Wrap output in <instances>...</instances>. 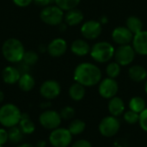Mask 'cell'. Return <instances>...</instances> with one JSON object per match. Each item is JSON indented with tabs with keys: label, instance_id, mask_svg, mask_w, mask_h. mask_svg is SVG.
Returning <instances> with one entry per match:
<instances>
[{
	"label": "cell",
	"instance_id": "cell-1",
	"mask_svg": "<svg viewBox=\"0 0 147 147\" xmlns=\"http://www.w3.org/2000/svg\"><path fill=\"white\" fill-rule=\"evenodd\" d=\"M74 80L84 87H90L98 84L102 79L101 70L94 64L82 63L79 64L73 74Z\"/></svg>",
	"mask_w": 147,
	"mask_h": 147
},
{
	"label": "cell",
	"instance_id": "cell-2",
	"mask_svg": "<svg viewBox=\"0 0 147 147\" xmlns=\"http://www.w3.org/2000/svg\"><path fill=\"white\" fill-rule=\"evenodd\" d=\"M25 53L22 43L15 38L6 40L2 46V53L6 60L10 63H18L22 61Z\"/></svg>",
	"mask_w": 147,
	"mask_h": 147
},
{
	"label": "cell",
	"instance_id": "cell-3",
	"mask_svg": "<svg viewBox=\"0 0 147 147\" xmlns=\"http://www.w3.org/2000/svg\"><path fill=\"white\" fill-rule=\"evenodd\" d=\"M22 115L20 109L16 105L6 103L0 108V124L7 128L18 126Z\"/></svg>",
	"mask_w": 147,
	"mask_h": 147
},
{
	"label": "cell",
	"instance_id": "cell-4",
	"mask_svg": "<svg viewBox=\"0 0 147 147\" xmlns=\"http://www.w3.org/2000/svg\"><path fill=\"white\" fill-rule=\"evenodd\" d=\"M114 47L107 41H100L93 45L90 49V56L99 63H106L115 56Z\"/></svg>",
	"mask_w": 147,
	"mask_h": 147
},
{
	"label": "cell",
	"instance_id": "cell-5",
	"mask_svg": "<svg viewBox=\"0 0 147 147\" xmlns=\"http://www.w3.org/2000/svg\"><path fill=\"white\" fill-rule=\"evenodd\" d=\"M62 10L57 5H49L44 7L40 11V17L43 22L48 25L55 26L61 24L65 15Z\"/></svg>",
	"mask_w": 147,
	"mask_h": 147
},
{
	"label": "cell",
	"instance_id": "cell-6",
	"mask_svg": "<svg viewBox=\"0 0 147 147\" xmlns=\"http://www.w3.org/2000/svg\"><path fill=\"white\" fill-rule=\"evenodd\" d=\"M48 140L53 147H68L71 144L72 134L68 128L58 127L52 130Z\"/></svg>",
	"mask_w": 147,
	"mask_h": 147
},
{
	"label": "cell",
	"instance_id": "cell-7",
	"mask_svg": "<svg viewBox=\"0 0 147 147\" xmlns=\"http://www.w3.org/2000/svg\"><path fill=\"white\" fill-rule=\"evenodd\" d=\"M121 128L120 121L117 117L109 115L104 117L99 123L98 130L100 134L106 138H111L118 134Z\"/></svg>",
	"mask_w": 147,
	"mask_h": 147
},
{
	"label": "cell",
	"instance_id": "cell-8",
	"mask_svg": "<svg viewBox=\"0 0 147 147\" xmlns=\"http://www.w3.org/2000/svg\"><path fill=\"white\" fill-rule=\"evenodd\" d=\"M61 121L62 119L59 113L55 110H44L39 116V122L42 127L51 131L59 127Z\"/></svg>",
	"mask_w": 147,
	"mask_h": 147
},
{
	"label": "cell",
	"instance_id": "cell-9",
	"mask_svg": "<svg viewBox=\"0 0 147 147\" xmlns=\"http://www.w3.org/2000/svg\"><path fill=\"white\" fill-rule=\"evenodd\" d=\"M135 53L134 47L129 44L121 45L115 51V59L120 65H127L134 61Z\"/></svg>",
	"mask_w": 147,
	"mask_h": 147
},
{
	"label": "cell",
	"instance_id": "cell-10",
	"mask_svg": "<svg viewBox=\"0 0 147 147\" xmlns=\"http://www.w3.org/2000/svg\"><path fill=\"white\" fill-rule=\"evenodd\" d=\"M61 92L60 84L55 80H47L42 83L40 88V96L47 101L55 99Z\"/></svg>",
	"mask_w": 147,
	"mask_h": 147
},
{
	"label": "cell",
	"instance_id": "cell-11",
	"mask_svg": "<svg viewBox=\"0 0 147 147\" xmlns=\"http://www.w3.org/2000/svg\"><path fill=\"white\" fill-rule=\"evenodd\" d=\"M119 90V86L115 78H107L102 80L99 84L98 92L100 96L105 99H111L115 97Z\"/></svg>",
	"mask_w": 147,
	"mask_h": 147
},
{
	"label": "cell",
	"instance_id": "cell-12",
	"mask_svg": "<svg viewBox=\"0 0 147 147\" xmlns=\"http://www.w3.org/2000/svg\"><path fill=\"white\" fill-rule=\"evenodd\" d=\"M81 33L87 40H95L98 38L102 33L101 22L95 20H90L84 22L81 28Z\"/></svg>",
	"mask_w": 147,
	"mask_h": 147
},
{
	"label": "cell",
	"instance_id": "cell-13",
	"mask_svg": "<svg viewBox=\"0 0 147 147\" xmlns=\"http://www.w3.org/2000/svg\"><path fill=\"white\" fill-rule=\"evenodd\" d=\"M112 38L113 40L121 45H127L134 39V34L127 28V27H117L112 32Z\"/></svg>",
	"mask_w": 147,
	"mask_h": 147
},
{
	"label": "cell",
	"instance_id": "cell-14",
	"mask_svg": "<svg viewBox=\"0 0 147 147\" xmlns=\"http://www.w3.org/2000/svg\"><path fill=\"white\" fill-rule=\"evenodd\" d=\"M133 47L140 55H147V31L142 30L134 35Z\"/></svg>",
	"mask_w": 147,
	"mask_h": 147
},
{
	"label": "cell",
	"instance_id": "cell-15",
	"mask_svg": "<svg viewBox=\"0 0 147 147\" xmlns=\"http://www.w3.org/2000/svg\"><path fill=\"white\" fill-rule=\"evenodd\" d=\"M66 49H67V43L62 38H56L53 40L47 47L48 53L52 57H55V58L62 56L66 52Z\"/></svg>",
	"mask_w": 147,
	"mask_h": 147
},
{
	"label": "cell",
	"instance_id": "cell-16",
	"mask_svg": "<svg viewBox=\"0 0 147 147\" xmlns=\"http://www.w3.org/2000/svg\"><path fill=\"white\" fill-rule=\"evenodd\" d=\"M21 75L22 74L17 68L10 65L6 66L2 71L3 80L5 84H14L16 83H18Z\"/></svg>",
	"mask_w": 147,
	"mask_h": 147
},
{
	"label": "cell",
	"instance_id": "cell-17",
	"mask_svg": "<svg viewBox=\"0 0 147 147\" xmlns=\"http://www.w3.org/2000/svg\"><path fill=\"white\" fill-rule=\"evenodd\" d=\"M109 112L111 115L118 117L124 114L125 112V103L124 101L118 96H115L109 100V105H108Z\"/></svg>",
	"mask_w": 147,
	"mask_h": 147
},
{
	"label": "cell",
	"instance_id": "cell-18",
	"mask_svg": "<svg viewBox=\"0 0 147 147\" xmlns=\"http://www.w3.org/2000/svg\"><path fill=\"white\" fill-rule=\"evenodd\" d=\"M90 49L91 47L88 42L80 39L74 40L71 46V52L77 56H85L90 53Z\"/></svg>",
	"mask_w": 147,
	"mask_h": 147
},
{
	"label": "cell",
	"instance_id": "cell-19",
	"mask_svg": "<svg viewBox=\"0 0 147 147\" xmlns=\"http://www.w3.org/2000/svg\"><path fill=\"white\" fill-rule=\"evenodd\" d=\"M128 75L134 82L140 83L144 81L147 78V71L145 67L139 65H135L130 67L128 71Z\"/></svg>",
	"mask_w": 147,
	"mask_h": 147
},
{
	"label": "cell",
	"instance_id": "cell-20",
	"mask_svg": "<svg viewBox=\"0 0 147 147\" xmlns=\"http://www.w3.org/2000/svg\"><path fill=\"white\" fill-rule=\"evenodd\" d=\"M64 18L66 24L70 26H75L82 22V21L84 20V14L81 10L75 8L68 10Z\"/></svg>",
	"mask_w": 147,
	"mask_h": 147
},
{
	"label": "cell",
	"instance_id": "cell-21",
	"mask_svg": "<svg viewBox=\"0 0 147 147\" xmlns=\"http://www.w3.org/2000/svg\"><path fill=\"white\" fill-rule=\"evenodd\" d=\"M19 128L23 133V134H32L35 130V125L33 122L30 116L24 113L22 115V118L18 124Z\"/></svg>",
	"mask_w": 147,
	"mask_h": 147
},
{
	"label": "cell",
	"instance_id": "cell-22",
	"mask_svg": "<svg viewBox=\"0 0 147 147\" xmlns=\"http://www.w3.org/2000/svg\"><path fill=\"white\" fill-rule=\"evenodd\" d=\"M34 84H35V81L31 74L28 72L21 75L20 79L18 81V85L22 91L28 92L32 90L33 88L34 87Z\"/></svg>",
	"mask_w": 147,
	"mask_h": 147
},
{
	"label": "cell",
	"instance_id": "cell-23",
	"mask_svg": "<svg viewBox=\"0 0 147 147\" xmlns=\"http://www.w3.org/2000/svg\"><path fill=\"white\" fill-rule=\"evenodd\" d=\"M69 96L75 102L81 101L85 96V87L76 82L69 88Z\"/></svg>",
	"mask_w": 147,
	"mask_h": 147
},
{
	"label": "cell",
	"instance_id": "cell-24",
	"mask_svg": "<svg viewBox=\"0 0 147 147\" xmlns=\"http://www.w3.org/2000/svg\"><path fill=\"white\" fill-rule=\"evenodd\" d=\"M126 25H127L126 27L134 34V35L143 30L142 21L139 17H137V16H129L127 19Z\"/></svg>",
	"mask_w": 147,
	"mask_h": 147
},
{
	"label": "cell",
	"instance_id": "cell-25",
	"mask_svg": "<svg viewBox=\"0 0 147 147\" xmlns=\"http://www.w3.org/2000/svg\"><path fill=\"white\" fill-rule=\"evenodd\" d=\"M128 106H129L130 110L136 112L138 114H140L143 110L146 109V101L140 96H134L131 98V100L129 101Z\"/></svg>",
	"mask_w": 147,
	"mask_h": 147
},
{
	"label": "cell",
	"instance_id": "cell-26",
	"mask_svg": "<svg viewBox=\"0 0 147 147\" xmlns=\"http://www.w3.org/2000/svg\"><path fill=\"white\" fill-rule=\"evenodd\" d=\"M85 127H86V124L84 121L76 119V120H73L72 121H71V123L69 124V127H68V130L72 134V136L79 135L82 133H84V131L85 130Z\"/></svg>",
	"mask_w": 147,
	"mask_h": 147
},
{
	"label": "cell",
	"instance_id": "cell-27",
	"mask_svg": "<svg viewBox=\"0 0 147 147\" xmlns=\"http://www.w3.org/2000/svg\"><path fill=\"white\" fill-rule=\"evenodd\" d=\"M8 134H9V141H10L12 144H18L23 139V133L21 131L18 126L9 128Z\"/></svg>",
	"mask_w": 147,
	"mask_h": 147
},
{
	"label": "cell",
	"instance_id": "cell-28",
	"mask_svg": "<svg viewBox=\"0 0 147 147\" xmlns=\"http://www.w3.org/2000/svg\"><path fill=\"white\" fill-rule=\"evenodd\" d=\"M81 0H55L54 3L58 7H59L62 10H70L75 9Z\"/></svg>",
	"mask_w": 147,
	"mask_h": 147
},
{
	"label": "cell",
	"instance_id": "cell-29",
	"mask_svg": "<svg viewBox=\"0 0 147 147\" xmlns=\"http://www.w3.org/2000/svg\"><path fill=\"white\" fill-rule=\"evenodd\" d=\"M106 73H107L109 78H117L121 73V65L116 61L109 63L107 65Z\"/></svg>",
	"mask_w": 147,
	"mask_h": 147
},
{
	"label": "cell",
	"instance_id": "cell-30",
	"mask_svg": "<svg viewBox=\"0 0 147 147\" xmlns=\"http://www.w3.org/2000/svg\"><path fill=\"white\" fill-rule=\"evenodd\" d=\"M39 59L38 54L34 52V51H25L23 58H22V62L28 65H32L37 63Z\"/></svg>",
	"mask_w": 147,
	"mask_h": 147
},
{
	"label": "cell",
	"instance_id": "cell-31",
	"mask_svg": "<svg viewBox=\"0 0 147 147\" xmlns=\"http://www.w3.org/2000/svg\"><path fill=\"white\" fill-rule=\"evenodd\" d=\"M123 118L124 121L128 123V124H136L139 122V119H140V114L134 112L132 110H128L127 112H124L123 114Z\"/></svg>",
	"mask_w": 147,
	"mask_h": 147
},
{
	"label": "cell",
	"instance_id": "cell-32",
	"mask_svg": "<svg viewBox=\"0 0 147 147\" xmlns=\"http://www.w3.org/2000/svg\"><path fill=\"white\" fill-rule=\"evenodd\" d=\"M59 115L62 120H71L75 115V110L70 106H65L60 110Z\"/></svg>",
	"mask_w": 147,
	"mask_h": 147
},
{
	"label": "cell",
	"instance_id": "cell-33",
	"mask_svg": "<svg viewBox=\"0 0 147 147\" xmlns=\"http://www.w3.org/2000/svg\"><path fill=\"white\" fill-rule=\"evenodd\" d=\"M139 124L142 130L147 132V109L143 110L140 114V119H139Z\"/></svg>",
	"mask_w": 147,
	"mask_h": 147
},
{
	"label": "cell",
	"instance_id": "cell-34",
	"mask_svg": "<svg viewBox=\"0 0 147 147\" xmlns=\"http://www.w3.org/2000/svg\"><path fill=\"white\" fill-rule=\"evenodd\" d=\"M9 141V134L8 130L5 128H0V145L4 146Z\"/></svg>",
	"mask_w": 147,
	"mask_h": 147
},
{
	"label": "cell",
	"instance_id": "cell-35",
	"mask_svg": "<svg viewBox=\"0 0 147 147\" xmlns=\"http://www.w3.org/2000/svg\"><path fill=\"white\" fill-rule=\"evenodd\" d=\"M71 147H92V145L86 140H79L75 141Z\"/></svg>",
	"mask_w": 147,
	"mask_h": 147
},
{
	"label": "cell",
	"instance_id": "cell-36",
	"mask_svg": "<svg viewBox=\"0 0 147 147\" xmlns=\"http://www.w3.org/2000/svg\"><path fill=\"white\" fill-rule=\"evenodd\" d=\"M13 3L18 7H27L34 0H12Z\"/></svg>",
	"mask_w": 147,
	"mask_h": 147
},
{
	"label": "cell",
	"instance_id": "cell-37",
	"mask_svg": "<svg viewBox=\"0 0 147 147\" xmlns=\"http://www.w3.org/2000/svg\"><path fill=\"white\" fill-rule=\"evenodd\" d=\"M55 0H34V2L39 5V6H41V7H47V6H49L51 5V3H54Z\"/></svg>",
	"mask_w": 147,
	"mask_h": 147
},
{
	"label": "cell",
	"instance_id": "cell-38",
	"mask_svg": "<svg viewBox=\"0 0 147 147\" xmlns=\"http://www.w3.org/2000/svg\"><path fill=\"white\" fill-rule=\"evenodd\" d=\"M47 146V142L46 140H38L37 143H36V146L35 147H46Z\"/></svg>",
	"mask_w": 147,
	"mask_h": 147
},
{
	"label": "cell",
	"instance_id": "cell-39",
	"mask_svg": "<svg viewBox=\"0 0 147 147\" xmlns=\"http://www.w3.org/2000/svg\"><path fill=\"white\" fill-rule=\"evenodd\" d=\"M40 107H41L42 109H45L47 110V109H49V108L51 107V102H42V103L40 104Z\"/></svg>",
	"mask_w": 147,
	"mask_h": 147
},
{
	"label": "cell",
	"instance_id": "cell-40",
	"mask_svg": "<svg viewBox=\"0 0 147 147\" xmlns=\"http://www.w3.org/2000/svg\"><path fill=\"white\" fill-rule=\"evenodd\" d=\"M17 147H34V146L31 144H28V143H22V144L19 145Z\"/></svg>",
	"mask_w": 147,
	"mask_h": 147
},
{
	"label": "cell",
	"instance_id": "cell-41",
	"mask_svg": "<svg viewBox=\"0 0 147 147\" xmlns=\"http://www.w3.org/2000/svg\"><path fill=\"white\" fill-rule=\"evenodd\" d=\"M3 100H4V94H3V91H1V90H0V103H1V102H3Z\"/></svg>",
	"mask_w": 147,
	"mask_h": 147
},
{
	"label": "cell",
	"instance_id": "cell-42",
	"mask_svg": "<svg viewBox=\"0 0 147 147\" xmlns=\"http://www.w3.org/2000/svg\"><path fill=\"white\" fill-rule=\"evenodd\" d=\"M145 91H146V93L147 94V81L146 82V84H145Z\"/></svg>",
	"mask_w": 147,
	"mask_h": 147
},
{
	"label": "cell",
	"instance_id": "cell-43",
	"mask_svg": "<svg viewBox=\"0 0 147 147\" xmlns=\"http://www.w3.org/2000/svg\"><path fill=\"white\" fill-rule=\"evenodd\" d=\"M0 147H4V146H1V145H0Z\"/></svg>",
	"mask_w": 147,
	"mask_h": 147
}]
</instances>
